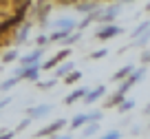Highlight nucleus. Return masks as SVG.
Listing matches in <instances>:
<instances>
[{"instance_id": "nucleus-1", "label": "nucleus", "mask_w": 150, "mask_h": 139, "mask_svg": "<svg viewBox=\"0 0 150 139\" xmlns=\"http://www.w3.org/2000/svg\"><path fill=\"white\" fill-rule=\"evenodd\" d=\"M38 75H40V64H24L22 69L18 71V75L16 77L18 79H38Z\"/></svg>"}, {"instance_id": "nucleus-2", "label": "nucleus", "mask_w": 150, "mask_h": 139, "mask_svg": "<svg viewBox=\"0 0 150 139\" xmlns=\"http://www.w3.org/2000/svg\"><path fill=\"white\" fill-rule=\"evenodd\" d=\"M119 33H122V29H119V27H115V24H106L104 29H99V31H97V40L106 42V40H110V38L119 35Z\"/></svg>"}, {"instance_id": "nucleus-3", "label": "nucleus", "mask_w": 150, "mask_h": 139, "mask_svg": "<svg viewBox=\"0 0 150 139\" xmlns=\"http://www.w3.org/2000/svg\"><path fill=\"white\" fill-rule=\"evenodd\" d=\"M62 126H66V121H64V119H57V121H53V124H49L47 128L38 130V137H47V135H53V133H57Z\"/></svg>"}, {"instance_id": "nucleus-4", "label": "nucleus", "mask_w": 150, "mask_h": 139, "mask_svg": "<svg viewBox=\"0 0 150 139\" xmlns=\"http://www.w3.org/2000/svg\"><path fill=\"white\" fill-rule=\"evenodd\" d=\"M104 93H106V88H104V86H97L95 91H86V93H84V97H82V99H84L86 104H93V102H97V99L102 97Z\"/></svg>"}, {"instance_id": "nucleus-5", "label": "nucleus", "mask_w": 150, "mask_h": 139, "mask_svg": "<svg viewBox=\"0 0 150 139\" xmlns=\"http://www.w3.org/2000/svg\"><path fill=\"white\" fill-rule=\"evenodd\" d=\"M40 55H42V46H38V51H33L31 55H24L20 57V64H35V62H40Z\"/></svg>"}, {"instance_id": "nucleus-6", "label": "nucleus", "mask_w": 150, "mask_h": 139, "mask_svg": "<svg viewBox=\"0 0 150 139\" xmlns=\"http://www.w3.org/2000/svg\"><path fill=\"white\" fill-rule=\"evenodd\" d=\"M51 113V106H38V108H29V115H31V119H40V117H44V115H49Z\"/></svg>"}, {"instance_id": "nucleus-7", "label": "nucleus", "mask_w": 150, "mask_h": 139, "mask_svg": "<svg viewBox=\"0 0 150 139\" xmlns=\"http://www.w3.org/2000/svg\"><path fill=\"white\" fill-rule=\"evenodd\" d=\"M66 55H69V49H64V51L55 53V57H51V60H49V62H44V69H53V66H55V64H60V62L64 60Z\"/></svg>"}, {"instance_id": "nucleus-8", "label": "nucleus", "mask_w": 150, "mask_h": 139, "mask_svg": "<svg viewBox=\"0 0 150 139\" xmlns=\"http://www.w3.org/2000/svg\"><path fill=\"white\" fill-rule=\"evenodd\" d=\"M86 91H88V88H77V91H73L71 95H66V99H64V102H66V104L77 102V99H82V97H84V93H86Z\"/></svg>"}, {"instance_id": "nucleus-9", "label": "nucleus", "mask_w": 150, "mask_h": 139, "mask_svg": "<svg viewBox=\"0 0 150 139\" xmlns=\"http://www.w3.org/2000/svg\"><path fill=\"white\" fill-rule=\"evenodd\" d=\"M55 27H57V29H64V31H73L75 20H71V18H62V20H57V22H55Z\"/></svg>"}, {"instance_id": "nucleus-10", "label": "nucleus", "mask_w": 150, "mask_h": 139, "mask_svg": "<svg viewBox=\"0 0 150 139\" xmlns=\"http://www.w3.org/2000/svg\"><path fill=\"white\" fill-rule=\"evenodd\" d=\"M119 9H122V7H119V5L110 7V9L106 11V13H102V22H110V20L115 18V16H117V13H119Z\"/></svg>"}, {"instance_id": "nucleus-11", "label": "nucleus", "mask_w": 150, "mask_h": 139, "mask_svg": "<svg viewBox=\"0 0 150 139\" xmlns=\"http://www.w3.org/2000/svg\"><path fill=\"white\" fill-rule=\"evenodd\" d=\"M132 69H135V66H132V64H126V66H124V69H119L117 73H115V79H124V77H128V75L132 73Z\"/></svg>"}, {"instance_id": "nucleus-12", "label": "nucleus", "mask_w": 150, "mask_h": 139, "mask_svg": "<svg viewBox=\"0 0 150 139\" xmlns=\"http://www.w3.org/2000/svg\"><path fill=\"white\" fill-rule=\"evenodd\" d=\"M69 71H73V64H71V62H64V64H62L60 69L55 71V75H57V77H64V75L69 73Z\"/></svg>"}, {"instance_id": "nucleus-13", "label": "nucleus", "mask_w": 150, "mask_h": 139, "mask_svg": "<svg viewBox=\"0 0 150 139\" xmlns=\"http://www.w3.org/2000/svg\"><path fill=\"white\" fill-rule=\"evenodd\" d=\"M144 73H146V69H137V71L132 69V73L128 75V77H130V82H132V84H137L141 77H144Z\"/></svg>"}, {"instance_id": "nucleus-14", "label": "nucleus", "mask_w": 150, "mask_h": 139, "mask_svg": "<svg viewBox=\"0 0 150 139\" xmlns=\"http://www.w3.org/2000/svg\"><path fill=\"white\" fill-rule=\"evenodd\" d=\"M64 35H69V31H64V29H57L55 33H51V35H49V40H51V42H60Z\"/></svg>"}, {"instance_id": "nucleus-15", "label": "nucleus", "mask_w": 150, "mask_h": 139, "mask_svg": "<svg viewBox=\"0 0 150 139\" xmlns=\"http://www.w3.org/2000/svg\"><path fill=\"white\" fill-rule=\"evenodd\" d=\"M80 77H82V73H77V71H73V73H71V71H69V73L64 75V82H66V84H73V82H77Z\"/></svg>"}, {"instance_id": "nucleus-16", "label": "nucleus", "mask_w": 150, "mask_h": 139, "mask_svg": "<svg viewBox=\"0 0 150 139\" xmlns=\"http://www.w3.org/2000/svg\"><path fill=\"white\" fill-rule=\"evenodd\" d=\"M146 29H150V22H148V20H146V22H141V24H139V27H137V29H135V31H132V38H139V35H141V33H144V31H146Z\"/></svg>"}, {"instance_id": "nucleus-17", "label": "nucleus", "mask_w": 150, "mask_h": 139, "mask_svg": "<svg viewBox=\"0 0 150 139\" xmlns=\"http://www.w3.org/2000/svg\"><path fill=\"white\" fill-rule=\"evenodd\" d=\"M84 121H88V115H77L73 121H71V126H73V128H77V126H82Z\"/></svg>"}, {"instance_id": "nucleus-18", "label": "nucleus", "mask_w": 150, "mask_h": 139, "mask_svg": "<svg viewBox=\"0 0 150 139\" xmlns=\"http://www.w3.org/2000/svg\"><path fill=\"white\" fill-rule=\"evenodd\" d=\"M132 106H135V102H132V99H126V102H124V99H122V102H119V111H122V113L130 111Z\"/></svg>"}, {"instance_id": "nucleus-19", "label": "nucleus", "mask_w": 150, "mask_h": 139, "mask_svg": "<svg viewBox=\"0 0 150 139\" xmlns=\"http://www.w3.org/2000/svg\"><path fill=\"white\" fill-rule=\"evenodd\" d=\"M18 82H20L18 77H11V79H7V82H2V91H9V88H13Z\"/></svg>"}, {"instance_id": "nucleus-20", "label": "nucleus", "mask_w": 150, "mask_h": 139, "mask_svg": "<svg viewBox=\"0 0 150 139\" xmlns=\"http://www.w3.org/2000/svg\"><path fill=\"white\" fill-rule=\"evenodd\" d=\"M80 38H82L80 33H73V35H71V38H69V35H64V38H62L60 42H64V44H71V42H77V40H80Z\"/></svg>"}, {"instance_id": "nucleus-21", "label": "nucleus", "mask_w": 150, "mask_h": 139, "mask_svg": "<svg viewBox=\"0 0 150 139\" xmlns=\"http://www.w3.org/2000/svg\"><path fill=\"white\" fill-rule=\"evenodd\" d=\"M80 11H95L97 9V2H91V5H77Z\"/></svg>"}, {"instance_id": "nucleus-22", "label": "nucleus", "mask_w": 150, "mask_h": 139, "mask_svg": "<svg viewBox=\"0 0 150 139\" xmlns=\"http://www.w3.org/2000/svg\"><path fill=\"white\" fill-rule=\"evenodd\" d=\"M27 33H29V24H24V29L18 33V42H27Z\"/></svg>"}, {"instance_id": "nucleus-23", "label": "nucleus", "mask_w": 150, "mask_h": 139, "mask_svg": "<svg viewBox=\"0 0 150 139\" xmlns=\"http://www.w3.org/2000/svg\"><path fill=\"white\" fill-rule=\"evenodd\" d=\"M144 33H146V35H144V38H141V40H135V46H144V44H146V42H148V40H150V33H148V29H146V31H144Z\"/></svg>"}, {"instance_id": "nucleus-24", "label": "nucleus", "mask_w": 150, "mask_h": 139, "mask_svg": "<svg viewBox=\"0 0 150 139\" xmlns=\"http://www.w3.org/2000/svg\"><path fill=\"white\" fill-rule=\"evenodd\" d=\"M104 55H108V51H106V49H99V51L91 53V57H93V60H99V57H104Z\"/></svg>"}, {"instance_id": "nucleus-25", "label": "nucleus", "mask_w": 150, "mask_h": 139, "mask_svg": "<svg viewBox=\"0 0 150 139\" xmlns=\"http://www.w3.org/2000/svg\"><path fill=\"white\" fill-rule=\"evenodd\" d=\"M95 133H97V124H91V126H88V128H86V130H84V135H86V137H93V135H95Z\"/></svg>"}, {"instance_id": "nucleus-26", "label": "nucleus", "mask_w": 150, "mask_h": 139, "mask_svg": "<svg viewBox=\"0 0 150 139\" xmlns=\"http://www.w3.org/2000/svg\"><path fill=\"white\" fill-rule=\"evenodd\" d=\"M16 57H18V53H16V51H9V53H7V55H5V57H2V62H5V64H7V62H13Z\"/></svg>"}, {"instance_id": "nucleus-27", "label": "nucleus", "mask_w": 150, "mask_h": 139, "mask_svg": "<svg viewBox=\"0 0 150 139\" xmlns=\"http://www.w3.org/2000/svg\"><path fill=\"white\" fill-rule=\"evenodd\" d=\"M104 137H106V139H117V137H122V133H119V130H108Z\"/></svg>"}, {"instance_id": "nucleus-28", "label": "nucleus", "mask_w": 150, "mask_h": 139, "mask_svg": "<svg viewBox=\"0 0 150 139\" xmlns=\"http://www.w3.org/2000/svg\"><path fill=\"white\" fill-rule=\"evenodd\" d=\"M130 86H132V82H130V77H128L126 82H124L122 86H119V93H124V95H126V91H128V88H130Z\"/></svg>"}, {"instance_id": "nucleus-29", "label": "nucleus", "mask_w": 150, "mask_h": 139, "mask_svg": "<svg viewBox=\"0 0 150 139\" xmlns=\"http://www.w3.org/2000/svg\"><path fill=\"white\" fill-rule=\"evenodd\" d=\"M99 119H102V113H99V111H95V113L88 115V121H99Z\"/></svg>"}, {"instance_id": "nucleus-30", "label": "nucleus", "mask_w": 150, "mask_h": 139, "mask_svg": "<svg viewBox=\"0 0 150 139\" xmlns=\"http://www.w3.org/2000/svg\"><path fill=\"white\" fill-rule=\"evenodd\" d=\"M47 42H49V38H47V35H40V38H38V46H44Z\"/></svg>"}, {"instance_id": "nucleus-31", "label": "nucleus", "mask_w": 150, "mask_h": 139, "mask_svg": "<svg viewBox=\"0 0 150 139\" xmlns=\"http://www.w3.org/2000/svg\"><path fill=\"white\" fill-rule=\"evenodd\" d=\"M53 84H55V79H49V82H42V84H40V88H51Z\"/></svg>"}, {"instance_id": "nucleus-32", "label": "nucleus", "mask_w": 150, "mask_h": 139, "mask_svg": "<svg viewBox=\"0 0 150 139\" xmlns=\"http://www.w3.org/2000/svg\"><path fill=\"white\" fill-rule=\"evenodd\" d=\"M31 124V119H24V121H20V126H18V130H24L27 128V126Z\"/></svg>"}, {"instance_id": "nucleus-33", "label": "nucleus", "mask_w": 150, "mask_h": 139, "mask_svg": "<svg viewBox=\"0 0 150 139\" xmlns=\"http://www.w3.org/2000/svg\"><path fill=\"white\" fill-rule=\"evenodd\" d=\"M141 60H144V62H150V53H144V55H141Z\"/></svg>"}, {"instance_id": "nucleus-34", "label": "nucleus", "mask_w": 150, "mask_h": 139, "mask_svg": "<svg viewBox=\"0 0 150 139\" xmlns=\"http://www.w3.org/2000/svg\"><path fill=\"white\" fill-rule=\"evenodd\" d=\"M146 113H150V104H148V108H146Z\"/></svg>"}, {"instance_id": "nucleus-35", "label": "nucleus", "mask_w": 150, "mask_h": 139, "mask_svg": "<svg viewBox=\"0 0 150 139\" xmlns=\"http://www.w3.org/2000/svg\"><path fill=\"white\" fill-rule=\"evenodd\" d=\"M122 2H132V0H122Z\"/></svg>"}, {"instance_id": "nucleus-36", "label": "nucleus", "mask_w": 150, "mask_h": 139, "mask_svg": "<svg viewBox=\"0 0 150 139\" xmlns=\"http://www.w3.org/2000/svg\"><path fill=\"white\" fill-rule=\"evenodd\" d=\"M0 137H2V130H0Z\"/></svg>"}]
</instances>
